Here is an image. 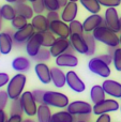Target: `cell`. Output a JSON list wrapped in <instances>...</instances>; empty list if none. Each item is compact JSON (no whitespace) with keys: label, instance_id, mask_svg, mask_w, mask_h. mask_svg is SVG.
<instances>
[{"label":"cell","instance_id":"cell-1","mask_svg":"<svg viewBox=\"0 0 121 122\" xmlns=\"http://www.w3.org/2000/svg\"><path fill=\"white\" fill-rule=\"evenodd\" d=\"M92 34H93L96 41L109 47H118L120 45V39L118 36L117 32H115L114 30H111V28H108L105 25L96 28L92 32Z\"/></svg>","mask_w":121,"mask_h":122},{"label":"cell","instance_id":"cell-2","mask_svg":"<svg viewBox=\"0 0 121 122\" xmlns=\"http://www.w3.org/2000/svg\"><path fill=\"white\" fill-rule=\"evenodd\" d=\"M27 82V77L23 73H17L10 79L9 84L6 85V92L9 99L16 100L19 99L24 92V88Z\"/></svg>","mask_w":121,"mask_h":122},{"label":"cell","instance_id":"cell-3","mask_svg":"<svg viewBox=\"0 0 121 122\" xmlns=\"http://www.w3.org/2000/svg\"><path fill=\"white\" fill-rule=\"evenodd\" d=\"M44 103L50 107L66 108L69 103V97L64 93L57 91H46L44 95Z\"/></svg>","mask_w":121,"mask_h":122},{"label":"cell","instance_id":"cell-4","mask_svg":"<svg viewBox=\"0 0 121 122\" xmlns=\"http://www.w3.org/2000/svg\"><path fill=\"white\" fill-rule=\"evenodd\" d=\"M21 102V105L24 108V114H26L28 117H34L36 116V112H38V103L34 100L32 91H25L19 97Z\"/></svg>","mask_w":121,"mask_h":122},{"label":"cell","instance_id":"cell-5","mask_svg":"<svg viewBox=\"0 0 121 122\" xmlns=\"http://www.w3.org/2000/svg\"><path fill=\"white\" fill-rule=\"evenodd\" d=\"M88 67H89V70L93 74H96V75L103 77V78L109 77V75L111 73L109 65L106 64L104 61L101 60L99 57L91 58L89 60V62H88Z\"/></svg>","mask_w":121,"mask_h":122},{"label":"cell","instance_id":"cell-6","mask_svg":"<svg viewBox=\"0 0 121 122\" xmlns=\"http://www.w3.org/2000/svg\"><path fill=\"white\" fill-rule=\"evenodd\" d=\"M35 29L33 28L31 23H28L25 27L16 30L13 33V41H14L15 46H21L23 44H26L30 38L35 33Z\"/></svg>","mask_w":121,"mask_h":122},{"label":"cell","instance_id":"cell-7","mask_svg":"<svg viewBox=\"0 0 121 122\" xmlns=\"http://www.w3.org/2000/svg\"><path fill=\"white\" fill-rule=\"evenodd\" d=\"M120 108V104L115 99H105L102 102L93 105L92 112L96 116H100L103 114H108V112H116Z\"/></svg>","mask_w":121,"mask_h":122},{"label":"cell","instance_id":"cell-8","mask_svg":"<svg viewBox=\"0 0 121 122\" xmlns=\"http://www.w3.org/2000/svg\"><path fill=\"white\" fill-rule=\"evenodd\" d=\"M104 21L105 26L111 28L115 32L121 31V26H120V17L118 14V11L116 8H107L104 13Z\"/></svg>","mask_w":121,"mask_h":122},{"label":"cell","instance_id":"cell-9","mask_svg":"<svg viewBox=\"0 0 121 122\" xmlns=\"http://www.w3.org/2000/svg\"><path fill=\"white\" fill-rule=\"evenodd\" d=\"M92 107L93 106H91V104L86 101H74L69 104L66 110L74 116H79V115L91 114Z\"/></svg>","mask_w":121,"mask_h":122},{"label":"cell","instance_id":"cell-10","mask_svg":"<svg viewBox=\"0 0 121 122\" xmlns=\"http://www.w3.org/2000/svg\"><path fill=\"white\" fill-rule=\"evenodd\" d=\"M41 48H42V36L40 32H35L26 43V53L30 58L33 59Z\"/></svg>","mask_w":121,"mask_h":122},{"label":"cell","instance_id":"cell-11","mask_svg":"<svg viewBox=\"0 0 121 122\" xmlns=\"http://www.w3.org/2000/svg\"><path fill=\"white\" fill-rule=\"evenodd\" d=\"M49 30L58 38L69 39L71 36L69 24L63 21L62 19H58V20L49 23Z\"/></svg>","mask_w":121,"mask_h":122},{"label":"cell","instance_id":"cell-12","mask_svg":"<svg viewBox=\"0 0 121 122\" xmlns=\"http://www.w3.org/2000/svg\"><path fill=\"white\" fill-rule=\"evenodd\" d=\"M66 85L69 86V88L71 90H73L74 92L77 93L84 92L86 89L85 82L81 79V77L74 71H69L66 73Z\"/></svg>","mask_w":121,"mask_h":122},{"label":"cell","instance_id":"cell-13","mask_svg":"<svg viewBox=\"0 0 121 122\" xmlns=\"http://www.w3.org/2000/svg\"><path fill=\"white\" fill-rule=\"evenodd\" d=\"M83 25H84V30H85L86 33H92L96 28L105 25L104 17L101 16L100 14H91L84 20Z\"/></svg>","mask_w":121,"mask_h":122},{"label":"cell","instance_id":"cell-14","mask_svg":"<svg viewBox=\"0 0 121 122\" xmlns=\"http://www.w3.org/2000/svg\"><path fill=\"white\" fill-rule=\"evenodd\" d=\"M77 13H78V5H77V2L69 1L68 3H66V5L62 8V12H61L60 17H61V19L63 21L70 24L71 21L76 19Z\"/></svg>","mask_w":121,"mask_h":122},{"label":"cell","instance_id":"cell-15","mask_svg":"<svg viewBox=\"0 0 121 122\" xmlns=\"http://www.w3.org/2000/svg\"><path fill=\"white\" fill-rule=\"evenodd\" d=\"M71 46V43L69 39H63V38H57L56 41L54 42V44L49 47L51 57L57 58L58 56H60L61 54H64L68 48Z\"/></svg>","mask_w":121,"mask_h":122},{"label":"cell","instance_id":"cell-16","mask_svg":"<svg viewBox=\"0 0 121 122\" xmlns=\"http://www.w3.org/2000/svg\"><path fill=\"white\" fill-rule=\"evenodd\" d=\"M69 40H70L71 46L75 49V51L81 54V55H87L88 46L85 39V34L84 36H81V34H71Z\"/></svg>","mask_w":121,"mask_h":122},{"label":"cell","instance_id":"cell-17","mask_svg":"<svg viewBox=\"0 0 121 122\" xmlns=\"http://www.w3.org/2000/svg\"><path fill=\"white\" fill-rule=\"evenodd\" d=\"M102 87L107 95L116 99H121V84L113 79H106L103 81Z\"/></svg>","mask_w":121,"mask_h":122},{"label":"cell","instance_id":"cell-18","mask_svg":"<svg viewBox=\"0 0 121 122\" xmlns=\"http://www.w3.org/2000/svg\"><path fill=\"white\" fill-rule=\"evenodd\" d=\"M34 72H35L38 78L40 81L44 85H48L51 81V75H50V69L49 66L44 62H39L34 66Z\"/></svg>","mask_w":121,"mask_h":122},{"label":"cell","instance_id":"cell-19","mask_svg":"<svg viewBox=\"0 0 121 122\" xmlns=\"http://www.w3.org/2000/svg\"><path fill=\"white\" fill-rule=\"evenodd\" d=\"M56 64L59 67H75L78 65V58L74 54L64 53L56 58Z\"/></svg>","mask_w":121,"mask_h":122},{"label":"cell","instance_id":"cell-20","mask_svg":"<svg viewBox=\"0 0 121 122\" xmlns=\"http://www.w3.org/2000/svg\"><path fill=\"white\" fill-rule=\"evenodd\" d=\"M14 45L13 34L10 31L0 32V51L2 55H8L11 53Z\"/></svg>","mask_w":121,"mask_h":122},{"label":"cell","instance_id":"cell-21","mask_svg":"<svg viewBox=\"0 0 121 122\" xmlns=\"http://www.w3.org/2000/svg\"><path fill=\"white\" fill-rule=\"evenodd\" d=\"M51 82L56 88H63L66 85V74L59 66H54L50 69Z\"/></svg>","mask_w":121,"mask_h":122},{"label":"cell","instance_id":"cell-22","mask_svg":"<svg viewBox=\"0 0 121 122\" xmlns=\"http://www.w3.org/2000/svg\"><path fill=\"white\" fill-rule=\"evenodd\" d=\"M31 24L36 32H44L49 30V21L43 14H35L31 19Z\"/></svg>","mask_w":121,"mask_h":122},{"label":"cell","instance_id":"cell-23","mask_svg":"<svg viewBox=\"0 0 121 122\" xmlns=\"http://www.w3.org/2000/svg\"><path fill=\"white\" fill-rule=\"evenodd\" d=\"M51 114L50 106H48L47 104H39L38 112H36V119L38 122H51Z\"/></svg>","mask_w":121,"mask_h":122},{"label":"cell","instance_id":"cell-24","mask_svg":"<svg viewBox=\"0 0 121 122\" xmlns=\"http://www.w3.org/2000/svg\"><path fill=\"white\" fill-rule=\"evenodd\" d=\"M14 8L16 10L17 14L26 17L27 19H32V17L34 16V11L32 9V6L26 3V1L25 2H18V1L15 2Z\"/></svg>","mask_w":121,"mask_h":122},{"label":"cell","instance_id":"cell-25","mask_svg":"<svg viewBox=\"0 0 121 122\" xmlns=\"http://www.w3.org/2000/svg\"><path fill=\"white\" fill-rule=\"evenodd\" d=\"M31 66V62L28 59L27 57H24V56H19L16 57L14 60L12 61V67L17 72H27L30 70Z\"/></svg>","mask_w":121,"mask_h":122},{"label":"cell","instance_id":"cell-26","mask_svg":"<svg viewBox=\"0 0 121 122\" xmlns=\"http://www.w3.org/2000/svg\"><path fill=\"white\" fill-rule=\"evenodd\" d=\"M90 99L93 105L102 102L103 100L106 99V92L104 91L102 85H94L92 86L91 90H90Z\"/></svg>","mask_w":121,"mask_h":122},{"label":"cell","instance_id":"cell-27","mask_svg":"<svg viewBox=\"0 0 121 122\" xmlns=\"http://www.w3.org/2000/svg\"><path fill=\"white\" fill-rule=\"evenodd\" d=\"M76 116L70 114L68 110H60L53 114L51 122H76Z\"/></svg>","mask_w":121,"mask_h":122},{"label":"cell","instance_id":"cell-28","mask_svg":"<svg viewBox=\"0 0 121 122\" xmlns=\"http://www.w3.org/2000/svg\"><path fill=\"white\" fill-rule=\"evenodd\" d=\"M0 14H1L3 19L11 21L17 15V13L14 5H12L11 3H6V4H3L2 6H0Z\"/></svg>","mask_w":121,"mask_h":122},{"label":"cell","instance_id":"cell-29","mask_svg":"<svg viewBox=\"0 0 121 122\" xmlns=\"http://www.w3.org/2000/svg\"><path fill=\"white\" fill-rule=\"evenodd\" d=\"M81 5L91 14H99L101 11V4L99 0H79Z\"/></svg>","mask_w":121,"mask_h":122},{"label":"cell","instance_id":"cell-30","mask_svg":"<svg viewBox=\"0 0 121 122\" xmlns=\"http://www.w3.org/2000/svg\"><path fill=\"white\" fill-rule=\"evenodd\" d=\"M41 36H42V47H46L49 48L51 45L54 44V42L56 41V36L50 31V30H47L44 32H40Z\"/></svg>","mask_w":121,"mask_h":122},{"label":"cell","instance_id":"cell-31","mask_svg":"<svg viewBox=\"0 0 121 122\" xmlns=\"http://www.w3.org/2000/svg\"><path fill=\"white\" fill-rule=\"evenodd\" d=\"M85 39H86L87 46H88L87 56H93L94 54H96V38L93 36L92 33H86Z\"/></svg>","mask_w":121,"mask_h":122},{"label":"cell","instance_id":"cell-32","mask_svg":"<svg viewBox=\"0 0 121 122\" xmlns=\"http://www.w3.org/2000/svg\"><path fill=\"white\" fill-rule=\"evenodd\" d=\"M69 27H70L71 34H81V36L85 34V30H84L83 23H81V21L77 20V19L71 21V23L69 24Z\"/></svg>","mask_w":121,"mask_h":122},{"label":"cell","instance_id":"cell-33","mask_svg":"<svg viewBox=\"0 0 121 122\" xmlns=\"http://www.w3.org/2000/svg\"><path fill=\"white\" fill-rule=\"evenodd\" d=\"M24 114V108L21 105V102L19 99L12 100V103L10 105V116L12 115H23Z\"/></svg>","mask_w":121,"mask_h":122},{"label":"cell","instance_id":"cell-34","mask_svg":"<svg viewBox=\"0 0 121 122\" xmlns=\"http://www.w3.org/2000/svg\"><path fill=\"white\" fill-rule=\"evenodd\" d=\"M27 24H28V19L26 18V17L21 16V15H18V14L13 18V20H11V25H12V27L16 30L25 27Z\"/></svg>","mask_w":121,"mask_h":122},{"label":"cell","instance_id":"cell-35","mask_svg":"<svg viewBox=\"0 0 121 122\" xmlns=\"http://www.w3.org/2000/svg\"><path fill=\"white\" fill-rule=\"evenodd\" d=\"M51 57L50 55V51L49 48H46V47H42L40 49V51L38 53V55L33 58L35 61H39V62H44V61L49 60Z\"/></svg>","mask_w":121,"mask_h":122},{"label":"cell","instance_id":"cell-36","mask_svg":"<svg viewBox=\"0 0 121 122\" xmlns=\"http://www.w3.org/2000/svg\"><path fill=\"white\" fill-rule=\"evenodd\" d=\"M113 64L117 71L121 72V47H117L113 55Z\"/></svg>","mask_w":121,"mask_h":122},{"label":"cell","instance_id":"cell-37","mask_svg":"<svg viewBox=\"0 0 121 122\" xmlns=\"http://www.w3.org/2000/svg\"><path fill=\"white\" fill-rule=\"evenodd\" d=\"M31 6L34 11V14H43V12L46 10L44 0H35L31 2Z\"/></svg>","mask_w":121,"mask_h":122},{"label":"cell","instance_id":"cell-38","mask_svg":"<svg viewBox=\"0 0 121 122\" xmlns=\"http://www.w3.org/2000/svg\"><path fill=\"white\" fill-rule=\"evenodd\" d=\"M46 91L43 90V89H34L32 91V94H33L34 100L36 101L38 104H43L44 103V95Z\"/></svg>","mask_w":121,"mask_h":122},{"label":"cell","instance_id":"cell-39","mask_svg":"<svg viewBox=\"0 0 121 122\" xmlns=\"http://www.w3.org/2000/svg\"><path fill=\"white\" fill-rule=\"evenodd\" d=\"M9 95L6 90H0V110H4L9 102Z\"/></svg>","mask_w":121,"mask_h":122},{"label":"cell","instance_id":"cell-40","mask_svg":"<svg viewBox=\"0 0 121 122\" xmlns=\"http://www.w3.org/2000/svg\"><path fill=\"white\" fill-rule=\"evenodd\" d=\"M99 2L105 8H117L121 4V0H99Z\"/></svg>","mask_w":121,"mask_h":122},{"label":"cell","instance_id":"cell-41","mask_svg":"<svg viewBox=\"0 0 121 122\" xmlns=\"http://www.w3.org/2000/svg\"><path fill=\"white\" fill-rule=\"evenodd\" d=\"M44 3L47 11H58L60 9L57 0H44Z\"/></svg>","mask_w":121,"mask_h":122},{"label":"cell","instance_id":"cell-42","mask_svg":"<svg viewBox=\"0 0 121 122\" xmlns=\"http://www.w3.org/2000/svg\"><path fill=\"white\" fill-rule=\"evenodd\" d=\"M46 17H47V19H48L49 23L60 19V15H59V13H58V11H48Z\"/></svg>","mask_w":121,"mask_h":122},{"label":"cell","instance_id":"cell-43","mask_svg":"<svg viewBox=\"0 0 121 122\" xmlns=\"http://www.w3.org/2000/svg\"><path fill=\"white\" fill-rule=\"evenodd\" d=\"M10 79L11 78L9 77V74L0 72V88L6 86V85L9 84V81H10Z\"/></svg>","mask_w":121,"mask_h":122},{"label":"cell","instance_id":"cell-44","mask_svg":"<svg viewBox=\"0 0 121 122\" xmlns=\"http://www.w3.org/2000/svg\"><path fill=\"white\" fill-rule=\"evenodd\" d=\"M98 57L108 65H111V62H113V56L109 55V54H103V55H100V56H98Z\"/></svg>","mask_w":121,"mask_h":122},{"label":"cell","instance_id":"cell-45","mask_svg":"<svg viewBox=\"0 0 121 122\" xmlns=\"http://www.w3.org/2000/svg\"><path fill=\"white\" fill-rule=\"evenodd\" d=\"M96 122H111V118L108 114H103L98 117Z\"/></svg>","mask_w":121,"mask_h":122},{"label":"cell","instance_id":"cell-46","mask_svg":"<svg viewBox=\"0 0 121 122\" xmlns=\"http://www.w3.org/2000/svg\"><path fill=\"white\" fill-rule=\"evenodd\" d=\"M90 119H91V114H86V115H79V116H76L77 121L90 122Z\"/></svg>","mask_w":121,"mask_h":122},{"label":"cell","instance_id":"cell-47","mask_svg":"<svg viewBox=\"0 0 121 122\" xmlns=\"http://www.w3.org/2000/svg\"><path fill=\"white\" fill-rule=\"evenodd\" d=\"M6 122H23V118L20 115H12L8 118Z\"/></svg>","mask_w":121,"mask_h":122},{"label":"cell","instance_id":"cell-48","mask_svg":"<svg viewBox=\"0 0 121 122\" xmlns=\"http://www.w3.org/2000/svg\"><path fill=\"white\" fill-rule=\"evenodd\" d=\"M8 120V116H6L4 110H0V122H6Z\"/></svg>","mask_w":121,"mask_h":122},{"label":"cell","instance_id":"cell-49","mask_svg":"<svg viewBox=\"0 0 121 122\" xmlns=\"http://www.w3.org/2000/svg\"><path fill=\"white\" fill-rule=\"evenodd\" d=\"M57 1H58V3H59L60 8H63V6L66 5V3L69 2V0H57Z\"/></svg>","mask_w":121,"mask_h":122},{"label":"cell","instance_id":"cell-50","mask_svg":"<svg viewBox=\"0 0 121 122\" xmlns=\"http://www.w3.org/2000/svg\"><path fill=\"white\" fill-rule=\"evenodd\" d=\"M116 48H117V47H109L108 46V53H107V54H109V55L113 56L114 53H115V51H116Z\"/></svg>","mask_w":121,"mask_h":122},{"label":"cell","instance_id":"cell-51","mask_svg":"<svg viewBox=\"0 0 121 122\" xmlns=\"http://www.w3.org/2000/svg\"><path fill=\"white\" fill-rule=\"evenodd\" d=\"M66 53H68V54H74V53H75V49L73 48L72 46H70V47L68 48V51H66Z\"/></svg>","mask_w":121,"mask_h":122},{"label":"cell","instance_id":"cell-52","mask_svg":"<svg viewBox=\"0 0 121 122\" xmlns=\"http://www.w3.org/2000/svg\"><path fill=\"white\" fill-rule=\"evenodd\" d=\"M5 1H6V2H8V3H11V4H12V3H13V4H14V3H15V2H16V1H17V0H5Z\"/></svg>","mask_w":121,"mask_h":122},{"label":"cell","instance_id":"cell-53","mask_svg":"<svg viewBox=\"0 0 121 122\" xmlns=\"http://www.w3.org/2000/svg\"><path fill=\"white\" fill-rule=\"evenodd\" d=\"M2 20H3V18H2L1 14H0V30H1V28H2Z\"/></svg>","mask_w":121,"mask_h":122},{"label":"cell","instance_id":"cell-54","mask_svg":"<svg viewBox=\"0 0 121 122\" xmlns=\"http://www.w3.org/2000/svg\"><path fill=\"white\" fill-rule=\"evenodd\" d=\"M23 122H34L32 119H26V120H23Z\"/></svg>","mask_w":121,"mask_h":122},{"label":"cell","instance_id":"cell-55","mask_svg":"<svg viewBox=\"0 0 121 122\" xmlns=\"http://www.w3.org/2000/svg\"><path fill=\"white\" fill-rule=\"evenodd\" d=\"M69 1H73V2H77V1H79V0H69Z\"/></svg>","mask_w":121,"mask_h":122},{"label":"cell","instance_id":"cell-56","mask_svg":"<svg viewBox=\"0 0 121 122\" xmlns=\"http://www.w3.org/2000/svg\"><path fill=\"white\" fill-rule=\"evenodd\" d=\"M26 1H29V2H33V1H35V0H26Z\"/></svg>","mask_w":121,"mask_h":122},{"label":"cell","instance_id":"cell-57","mask_svg":"<svg viewBox=\"0 0 121 122\" xmlns=\"http://www.w3.org/2000/svg\"><path fill=\"white\" fill-rule=\"evenodd\" d=\"M119 39H120V45H121V31H120V36H119Z\"/></svg>","mask_w":121,"mask_h":122},{"label":"cell","instance_id":"cell-58","mask_svg":"<svg viewBox=\"0 0 121 122\" xmlns=\"http://www.w3.org/2000/svg\"><path fill=\"white\" fill-rule=\"evenodd\" d=\"M120 26H121V16H120Z\"/></svg>","mask_w":121,"mask_h":122},{"label":"cell","instance_id":"cell-59","mask_svg":"<svg viewBox=\"0 0 121 122\" xmlns=\"http://www.w3.org/2000/svg\"><path fill=\"white\" fill-rule=\"evenodd\" d=\"M76 122H84V121H76Z\"/></svg>","mask_w":121,"mask_h":122},{"label":"cell","instance_id":"cell-60","mask_svg":"<svg viewBox=\"0 0 121 122\" xmlns=\"http://www.w3.org/2000/svg\"><path fill=\"white\" fill-rule=\"evenodd\" d=\"M120 110H121V105H120Z\"/></svg>","mask_w":121,"mask_h":122},{"label":"cell","instance_id":"cell-61","mask_svg":"<svg viewBox=\"0 0 121 122\" xmlns=\"http://www.w3.org/2000/svg\"><path fill=\"white\" fill-rule=\"evenodd\" d=\"M0 55H1V51H0Z\"/></svg>","mask_w":121,"mask_h":122}]
</instances>
